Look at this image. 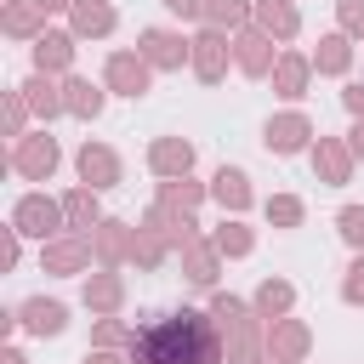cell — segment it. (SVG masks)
I'll use <instances>...</instances> for the list:
<instances>
[{
  "label": "cell",
  "instance_id": "cell-1",
  "mask_svg": "<svg viewBox=\"0 0 364 364\" xmlns=\"http://www.w3.org/2000/svg\"><path fill=\"white\" fill-rule=\"evenodd\" d=\"M131 364H216V330L205 313H159L136 330Z\"/></svg>",
  "mask_w": 364,
  "mask_h": 364
}]
</instances>
